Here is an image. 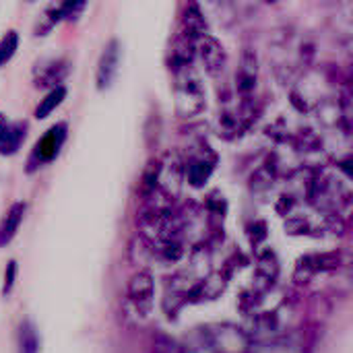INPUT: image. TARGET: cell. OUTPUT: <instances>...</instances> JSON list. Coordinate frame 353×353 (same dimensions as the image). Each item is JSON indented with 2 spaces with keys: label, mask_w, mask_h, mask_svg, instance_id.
Returning <instances> with one entry per match:
<instances>
[{
  "label": "cell",
  "mask_w": 353,
  "mask_h": 353,
  "mask_svg": "<svg viewBox=\"0 0 353 353\" xmlns=\"http://www.w3.org/2000/svg\"><path fill=\"white\" fill-rule=\"evenodd\" d=\"M213 170H215V155L205 151L201 155H194L190 161H186L184 176H186V180H188V184L192 188H203L209 182Z\"/></svg>",
  "instance_id": "30bf717a"
},
{
  "label": "cell",
  "mask_w": 353,
  "mask_h": 353,
  "mask_svg": "<svg viewBox=\"0 0 353 353\" xmlns=\"http://www.w3.org/2000/svg\"><path fill=\"white\" fill-rule=\"evenodd\" d=\"M66 87L64 85H58V87H52L46 95H43V99H39V103H37V108H35V112H33V116L37 118V120H43V118H48L56 108H60L62 105V101L66 99Z\"/></svg>",
  "instance_id": "5bb4252c"
},
{
  "label": "cell",
  "mask_w": 353,
  "mask_h": 353,
  "mask_svg": "<svg viewBox=\"0 0 353 353\" xmlns=\"http://www.w3.org/2000/svg\"><path fill=\"white\" fill-rule=\"evenodd\" d=\"M196 54L201 58V64L205 68V72L213 79H219L225 72L228 66V54L225 48L221 46V41L217 37H213L211 33L201 37L196 41Z\"/></svg>",
  "instance_id": "277c9868"
},
{
  "label": "cell",
  "mask_w": 353,
  "mask_h": 353,
  "mask_svg": "<svg viewBox=\"0 0 353 353\" xmlns=\"http://www.w3.org/2000/svg\"><path fill=\"white\" fill-rule=\"evenodd\" d=\"M120 54H122V48L116 37L103 46L101 56L97 60V68H95V87L99 91H105L114 85L118 70H120Z\"/></svg>",
  "instance_id": "5b68a950"
},
{
  "label": "cell",
  "mask_w": 353,
  "mask_h": 353,
  "mask_svg": "<svg viewBox=\"0 0 353 353\" xmlns=\"http://www.w3.org/2000/svg\"><path fill=\"white\" fill-rule=\"evenodd\" d=\"M68 70H70V64L64 58H48V60H41L33 68V85L37 89L58 87L66 79Z\"/></svg>",
  "instance_id": "8992f818"
},
{
  "label": "cell",
  "mask_w": 353,
  "mask_h": 353,
  "mask_svg": "<svg viewBox=\"0 0 353 353\" xmlns=\"http://www.w3.org/2000/svg\"><path fill=\"white\" fill-rule=\"evenodd\" d=\"M207 2H211V4H225L228 0H207Z\"/></svg>",
  "instance_id": "ffe728a7"
},
{
  "label": "cell",
  "mask_w": 353,
  "mask_h": 353,
  "mask_svg": "<svg viewBox=\"0 0 353 353\" xmlns=\"http://www.w3.org/2000/svg\"><path fill=\"white\" fill-rule=\"evenodd\" d=\"M180 35H184L190 41H199L201 37L209 35V23L207 17L196 0H188L180 19Z\"/></svg>",
  "instance_id": "52a82bcc"
},
{
  "label": "cell",
  "mask_w": 353,
  "mask_h": 353,
  "mask_svg": "<svg viewBox=\"0 0 353 353\" xmlns=\"http://www.w3.org/2000/svg\"><path fill=\"white\" fill-rule=\"evenodd\" d=\"M339 263H341V259H339L337 252H331V254H306L296 265V281L298 283H308L321 271L337 269Z\"/></svg>",
  "instance_id": "ba28073f"
},
{
  "label": "cell",
  "mask_w": 353,
  "mask_h": 353,
  "mask_svg": "<svg viewBox=\"0 0 353 353\" xmlns=\"http://www.w3.org/2000/svg\"><path fill=\"white\" fill-rule=\"evenodd\" d=\"M27 137V122H10L4 126L2 134H0V155L8 157L19 153L21 145L25 143Z\"/></svg>",
  "instance_id": "7c38bea8"
},
{
  "label": "cell",
  "mask_w": 353,
  "mask_h": 353,
  "mask_svg": "<svg viewBox=\"0 0 353 353\" xmlns=\"http://www.w3.org/2000/svg\"><path fill=\"white\" fill-rule=\"evenodd\" d=\"M174 70V99H176V114L180 118H194L205 110L207 93L203 81L192 66L186 64H172Z\"/></svg>",
  "instance_id": "6da1fadb"
},
{
  "label": "cell",
  "mask_w": 353,
  "mask_h": 353,
  "mask_svg": "<svg viewBox=\"0 0 353 353\" xmlns=\"http://www.w3.org/2000/svg\"><path fill=\"white\" fill-rule=\"evenodd\" d=\"M8 122H6V116L4 114H0V134H2V130H4V126H6Z\"/></svg>",
  "instance_id": "d6986e66"
},
{
  "label": "cell",
  "mask_w": 353,
  "mask_h": 353,
  "mask_svg": "<svg viewBox=\"0 0 353 353\" xmlns=\"http://www.w3.org/2000/svg\"><path fill=\"white\" fill-rule=\"evenodd\" d=\"M25 213H27V203L17 201L2 215V219H0V248L8 246L14 240V236H17V232H19L23 219H25Z\"/></svg>",
  "instance_id": "8fae6325"
},
{
  "label": "cell",
  "mask_w": 353,
  "mask_h": 353,
  "mask_svg": "<svg viewBox=\"0 0 353 353\" xmlns=\"http://www.w3.org/2000/svg\"><path fill=\"white\" fill-rule=\"evenodd\" d=\"M256 83H259V60H256L254 50L246 48L242 52L240 66H238V72H236V89L244 99H248L250 93H254Z\"/></svg>",
  "instance_id": "9c48e42d"
},
{
  "label": "cell",
  "mask_w": 353,
  "mask_h": 353,
  "mask_svg": "<svg viewBox=\"0 0 353 353\" xmlns=\"http://www.w3.org/2000/svg\"><path fill=\"white\" fill-rule=\"evenodd\" d=\"M66 137H68V126L66 122H56L54 126H50L39 139L37 143L33 145L31 149V155L27 159V172H35L48 163H52L58 155H60V149L64 147L66 143Z\"/></svg>",
  "instance_id": "7a4b0ae2"
},
{
  "label": "cell",
  "mask_w": 353,
  "mask_h": 353,
  "mask_svg": "<svg viewBox=\"0 0 353 353\" xmlns=\"http://www.w3.org/2000/svg\"><path fill=\"white\" fill-rule=\"evenodd\" d=\"M151 353H190V350L186 343L170 335H155L151 343Z\"/></svg>",
  "instance_id": "9a60e30c"
},
{
  "label": "cell",
  "mask_w": 353,
  "mask_h": 353,
  "mask_svg": "<svg viewBox=\"0 0 353 353\" xmlns=\"http://www.w3.org/2000/svg\"><path fill=\"white\" fill-rule=\"evenodd\" d=\"M265 2H269V4H273V2H277V0H265Z\"/></svg>",
  "instance_id": "44dd1931"
},
{
  "label": "cell",
  "mask_w": 353,
  "mask_h": 353,
  "mask_svg": "<svg viewBox=\"0 0 353 353\" xmlns=\"http://www.w3.org/2000/svg\"><path fill=\"white\" fill-rule=\"evenodd\" d=\"M126 300L139 316H147L155 304V281L151 273L139 271L132 275L126 288Z\"/></svg>",
  "instance_id": "3957f363"
},
{
  "label": "cell",
  "mask_w": 353,
  "mask_h": 353,
  "mask_svg": "<svg viewBox=\"0 0 353 353\" xmlns=\"http://www.w3.org/2000/svg\"><path fill=\"white\" fill-rule=\"evenodd\" d=\"M17 273H19V265L17 261H8L6 269H4V281H2V296H8L14 288L17 281Z\"/></svg>",
  "instance_id": "ac0fdd59"
},
{
  "label": "cell",
  "mask_w": 353,
  "mask_h": 353,
  "mask_svg": "<svg viewBox=\"0 0 353 353\" xmlns=\"http://www.w3.org/2000/svg\"><path fill=\"white\" fill-rule=\"evenodd\" d=\"M17 50H19V33L10 29L0 37V68L12 60Z\"/></svg>",
  "instance_id": "2e32d148"
},
{
  "label": "cell",
  "mask_w": 353,
  "mask_h": 353,
  "mask_svg": "<svg viewBox=\"0 0 353 353\" xmlns=\"http://www.w3.org/2000/svg\"><path fill=\"white\" fill-rule=\"evenodd\" d=\"M56 6H58V12H60L62 21H74L85 10L87 0H58Z\"/></svg>",
  "instance_id": "e0dca14e"
},
{
  "label": "cell",
  "mask_w": 353,
  "mask_h": 353,
  "mask_svg": "<svg viewBox=\"0 0 353 353\" xmlns=\"http://www.w3.org/2000/svg\"><path fill=\"white\" fill-rule=\"evenodd\" d=\"M41 339L35 323L31 319H23L17 329V353H39Z\"/></svg>",
  "instance_id": "4fadbf2b"
}]
</instances>
